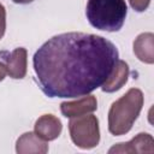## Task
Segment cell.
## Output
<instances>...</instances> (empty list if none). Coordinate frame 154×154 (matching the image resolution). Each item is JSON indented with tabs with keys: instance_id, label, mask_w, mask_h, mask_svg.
<instances>
[{
	"instance_id": "cell-1",
	"label": "cell",
	"mask_w": 154,
	"mask_h": 154,
	"mask_svg": "<svg viewBox=\"0 0 154 154\" xmlns=\"http://www.w3.org/2000/svg\"><path fill=\"white\" fill-rule=\"evenodd\" d=\"M118 58L117 47L107 38L72 31L46 41L35 52L32 66L48 97H79L105 83Z\"/></svg>"
},
{
	"instance_id": "cell-2",
	"label": "cell",
	"mask_w": 154,
	"mask_h": 154,
	"mask_svg": "<svg viewBox=\"0 0 154 154\" xmlns=\"http://www.w3.org/2000/svg\"><path fill=\"white\" fill-rule=\"evenodd\" d=\"M143 102V93L138 88L129 89L122 97L116 100L108 111V131L113 136L128 134L138 118Z\"/></svg>"
},
{
	"instance_id": "cell-3",
	"label": "cell",
	"mask_w": 154,
	"mask_h": 154,
	"mask_svg": "<svg viewBox=\"0 0 154 154\" xmlns=\"http://www.w3.org/2000/svg\"><path fill=\"white\" fill-rule=\"evenodd\" d=\"M85 14L95 29L114 32L123 28L128 6L125 0H88Z\"/></svg>"
},
{
	"instance_id": "cell-4",
	"label": "cell",
	"mask_w": 154,
	"mask_h": 154,
	"mask_svg": "<svg viewBox=\"0 0 154 154\" xmlns=\"http://www.w3.org/2000/svg\"><path fill=\"white\" fill-rule=\"evenodd\" d=\"M69 132L75 146L81 149H91L100 142L99 119L89 113L70 118Z\"/></svg>"
},
{
	"instance_id": "cell-5",
	"label": "cell",
	"mask_w": 154,
	"mask_h": 154,
	"mask_svg": "<svg viewBox=\"0 0 154 154\" xmlns=\"http://www.w3.org/2000/svg\"><path fill=\"white\" fill-rule=\"evenodd\" d=\"M0 59L6 66L7 75L13 79H22L26 75L28 52L24 47H18L12 52H0Z\"/></svg>"
},
{
	"instance_id": "cell-6",
	"label": "cell",
	"mask_w": 154,
	"mask_h": 154,
	"mask_svg": "<svg viewBox=\"0 0 154 154\" xmlns=\"http://www.w3.org/2000/svg\"><path fill=\"white\" fill-rule=\"evenodd\" d=\"M154 152V138L150 134L140 132L132 137L129 142L117 143L109 148L108 153H153Z\"/></svg>"
},
{
	"instance_id": "cell-7",
	"label": "cell",
	"mask_w": 154,
	"mask_h": 154,
	"mask_svg": "<svg viewBox=\"0 0 154 154\" xmlns=\"http://www.w3.org/2000/svg\"><path fill=\"white\" fill-rule=\"evenodd\" d=\"M97 108V100L94 95L87 94L75 101H64L60 103V112L66 118L79 117L91 113Z\"/></svg>"
},
{
	"instance_id": "cell-8",
	"label": "cell",
	"mask_w": 154,
	"mask_h": 154,
	"mask_svg": "<svg viewBox=\"0 0 154 154\" xmlns=\"http://www.w3.org/2000/svg\"><path fill=\"white\" fill-rule=\"evenodd\" d=\"M63 130L60 119L53 114L41 116L34 125V132L45 141H53L59 137Z\"/></svg>"
},
{
	"instance_id": "cell-9",
	"label": "cell",
	"mask_w": 154,
	"mask_h": 154,
	"mask_svg": "<svg viewBox=\"0 0 154 154\" xmlns=\"http://www.w3.org/2000/svg\"><path fill=\"white\" fill-rule=\"evenodd\" d=\"M16 152L18 154H46L48 152L47 141L38 137L35 132H24L16 142Z\"/></svg>"
},
{
	"instance_id": "cell-10",
	"label": "cell",
	"mask_w": 154,
	"mask_h": 154,
	"mask_svg": "<svg viewBox=\"0 0 154 154\" xmlns=\"http://www.w3.org/2000/svg\"><path fill=\"white\" fill-rule=\"evenodd\" d=\"M129 73H130L129 65L124 60L118 59L113 70H112V72H111V75L105 81V83L101 85L102 91L114 93V91H118L119 89H122L123 85L128 82Z\"/></svg>"
},
{
	"instance_id": "cell-11",
	"label": "cell",
	"mask_w": 154,
	"mask_h": 154,
	"mask_svg": "<svg viewBox=\"0 0 154 154\" xmlns=\"http://www.w3.org/2000/svg\"><path fill=\"white\" fill-rule=\"evenodd\" d=\"M134 54L136 58L144 63L152 65L154 63V34L153 32H142L140 34L132 45Z\"/></svg>"
},
{
	"instance_id": "cell-12",
	"label": "cell",
	"mask_w": 154,
	"mask_h": 154,
	"mask_svg": "<svg viewBox=\"0 0 154 154\" xmlns=\"http://www.w3.org/2000/svg\"><path fill=\"white\" fill-rule=\"evenodd\" d=\"M129 2L132 10L136 12H144L149 6L150 0H129Z\"/></svg>"
},
{
	"instance_id": "cell-13",
	"label": "cell",
	"mask_w": 154,
	"mask_h": 154,
	"mask_svg": "<svg viewBox=\"0 0 154 154\" xmlns=\"http://www.w3.org/2000/svg\"><path fill=\"white\" fill-rule=\"evenodd\" d=\"M6 30V10L5 6L0 2V40L4 37Z\"/></svg>"
},
{
	"instance_id": "cell-14",
	"label": "cell",
	"mask_w": 154,
	"mask_h": 154,
	"mask_svg": "<svg viewBox=\"0 0 154 154\" xmlns=\"http://www.w3.org/2000/svg\"><path fill=\"white\" fill-rule=\"evenodd\" d=\"M6 75H7V71H6V66H5L4 61L0 59V82H1V81H4V78L6 77Z\"/></svg>"
},
{
	"instance_id": "cell-15",
	"label": "cell",
	"mask_w": 154,
	"mask_h": 154,
	"mask_svg": "<svg viewBox=\"0 0 154 154\" xmlns=\"http://www.w3.org/2000/svg\"><path fill=\"white\" fill-rule=\"evenodd\" d=\"M13 2H16V4H20V5H25V4H30V2H32L34 0H12Z\"/></svg>"
}]
</instances>
